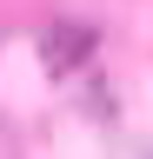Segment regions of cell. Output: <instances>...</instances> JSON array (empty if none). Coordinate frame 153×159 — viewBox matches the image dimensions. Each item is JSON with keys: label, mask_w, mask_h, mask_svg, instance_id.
<instances>
[{"label": "cell", "mask_w": 153, "mask_h": 159, "mask_svg": "<svg viewBox=\"0 0 153 159\" xmlns=\"http://www.w3.org/2000/svg\"><path fill=\"white\" fill-rule=\"evenodd\" d=\"M87 47H93V27H67V20H60V27L47 33V60H53L60 73H67V66H80Z\"/></svg>", "instance_id": "6da1fadb"}]
</instances>
